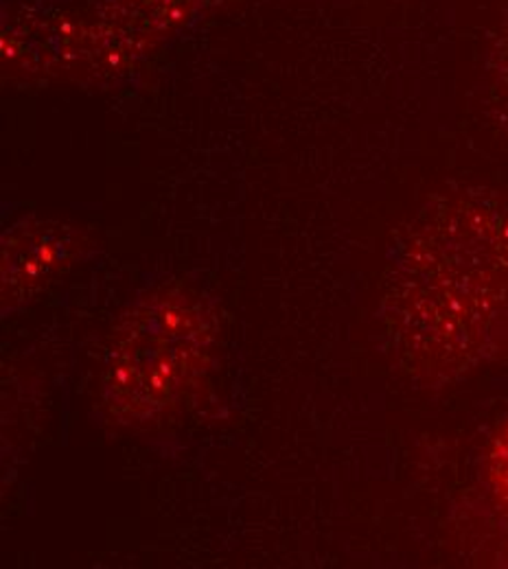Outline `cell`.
<instances>
[{
	"label": "cell",
	"mask_w": 508,
	"mask_h": 569,
	"mask_svg": "<svg viewBox=\"0 0 508 569\" xmlns=\"http://www.w3.org/2000/svg\"><path fill=\"white\" fill-rule=\"evenodd\" d=\"M399 266L412 289L392 298L412 302L399 318L417 320L415 333L447 340L465 363L496 351L491 342L508 333V200L465 193L428 211Z\"/></svg>",
	"instance_id": "1"
},
{
	"label": "cell",
	"mask_w": 508,
	"mask_h": 569,
	"mask_svg": "<svg viewBox=\"0 0 508 569\" xmlns=\"http://www.w3.org/2000/svg\"><path fill=\"white\" fill-rule=\"evenodd\" d=\"M218 0H11L2 69L22 79L108 83L193 29Z\"/></svg>",
	"instance_id": "2"
},
{
	"label": "cell",
	"mask_w": 508,
	"mask_h": 569,
	"mask_svg": "<svg viewBox=\"0 0 508 569\" xmlns=\"http://www.w3.org/2000/svg\"><path fill=\"white\" fill-rule=\"evenodd\" d=\"M211 340L209 316L193 296L165 289L143 298L108 349L110 410L126 423H141L178 406L207 370Z\"/></svg>",
	"instance_id": "3"
},
{
	"label": "cell",
	"mask_w": 508,
	"mask_h": 569,
	"mask_svg": "<svg viewBox=\"0 0 508 569\" xmlns=\"http://www.w3.org/2000/svg\"><path fill=\"white\" fill-rule=\"evenodd\" d=\"M81 234L51 219H22L16 223L2 248V296L9 302L29 300L36 291L62 274L74 252L81 248Z\"/></svg>",
	"instance_id": "4"
},
{
	"label": "cell",
	"mask_w": 508,
	"mask_h": 569,
	"mask_svg": "<svg viewBox=\"0 0 508 569\" xmlns=\"http://www.w3.org/2000/svg\"><path fill=\"white\" fill-rule=\"evenodd\" d=\"M489 476L498 501L502 503L508 515V423L500 429V433L494 440L489 456Z\"/></svg>",
	"instance_id": "5"
}]
</instances>
